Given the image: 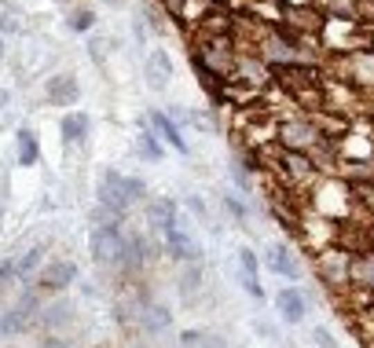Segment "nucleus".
I'll return each mask as SVG.
<instances>
[{"label": "nucleus", "mask_w": 374, "mask_h": 348, "mask_svg": "<svg viewBox=\"0 0 374 348\" xmlns=\"http://www.w3.org/2000/svg\"><path fill=\"white\" fill-rule=\"evenodd\" d=\"M70 26L74 30H88V26H92V11H77V15L70 19Z\"/></svg>", "instance_id": "412c9836"}, {"label": "nucleus", "mask_w": 374, "mask_h": 348, "mask_svg": "<svg viewBox=\"0 0 374 348\" xmlns=\"http://www.w3.org/2000/svg\"><path fill=\"white\" fill-rule=\"evenodd\" d=\"M74 275H77V268H74L70 261H59V264L44 268V275H41V286H44V290H67L70 282H74Z\"/></svg>", "instance_id": "423d86ee"}, {"label": "nucleus", "mask_w": 374, "mask_h": 348, "mask_svg": "<svg viewBox=\"0 0 374 348\" xmlns=\"http://www.w3.org/2000/svg\"><path fill=\"white\" fill-rule=\"evenodd\" d=\"M242 282H246V293H250V297H257V301L264 297V290H261V282H257V279H242Z\"/></svg>", "instance_id": "b1692460"}, {"label": "nucleus", "mask_w": 374, "mask_h": 348, "mask_svg": "<svg viewBox=\"0 0 374 348\" xmlns=\"http://www.w3.org/2000/svg\"><path fill=\"white\" fill-rule=\"evenodd\" d=\"M11 275H15V264H11V261H0V282L11 279Z\"/></svg>", "instance_id": "393cba45"}, {"label": "nucleus", "mask_w": 374, "mask_h": 348, "mask_svg": "<svg viewBox=\"0 0 374 348\" xmlns=\"http://www.w3.org/2000/svg\"><path fill=\"white\" fill-rule=\"evenodd\" d=\"M312 341H316L319 348H338V341H334V338H330V330H323V327L312 330Z\"/></svg>", "instance_id": "6ab92c4d"}, {"label": "nucleus", "mask_w": 374, "mask_h": 348, "mask_svg": "<svg viewBox=\"0 0 374 348\" xmlns=\"http://www.w3.org/2000/svg\"><path fill=\"white\" fill-rule=\"evenodd\" d=\"M308 139H312V128H305V125H287L282 128V143L287 147H305Z\"/></svg>", "instance_id": "4468645a"}, {"label": "nucleus", "mask_w": 374, "mask_h": 348, "mask_svg": "<svg viewBox=\"0 0 374 348\" xmlns=\"http://www.w3.org/2000/svg\"><path fill=\"white\" fill-rule=\"evenodd\" d=\"M41 253H44L41 246H37V250H30V253H26V256H22V261L15 264V275H30V272H33V268H37V264H41Z\"/></svg>", "instance_id": "dca6fc26"}, {"label": "nucleus", "mask_w": 374, "mask_h": 348, "mask_svg": "<svg viewBox=\"0 0 374 348\" xmlns=\"http://www.w3.org/2000/svg\"><path fill=\"white\" fill-rule=\"evenodd\" d=\"M195 282H198V272H195V268H187V275H184V297H191V290H195Z\"/></svg>", "instance_id": "5701e85b"}, {"label": "nucleus", "mask_w": 374, "mask_h": 348, "mask_svg": "<svg viewBox=\"0 0 374 348\" xmlns=\"http://www.w3.org/2000/svg\"><path fill=\"white\" fill-rule=\"evenodd\" d=\"M4 103H8V92H0V107H4Z\"/></svg>", "instance_id": "bb28decb"}, {"label": "nucleus", "mask_w": 374, "mask_h": 348, "mask_svg": "<svg viewBox=\"0 0 374 348\" xmlns=\"http://www.w3.org/2000/svg\"><path fill=\"white\" fill-rule=\"evenodd\" d=\"M165 238H169V250H173V256H180V261H191L198 250H195V242H191L184 231H180V224H173V227H165Z\"/></svg>", "instance_id": "6e6552de"}, {"label": "nucleus", "mask_w": 374, "mask_h": 348, "mask_svg": "<svg viewBox=\"0 0 374 348\" xmlns=\"http://www.w3.org/2000/svg\"><path fill=\"white\" fill-rule=\"evenodd\" d=\"M151 220L158 224L162 231H165V227H173V224H176V209H173V202H169V198H165V202H154V205H151Z\"/></svg>", "instance_id": "ddd939ff"}, {"label": "nucleus", "mask_w": 374, "mask_h": 348, "mask_svg": "<svg viewBox=\"0 0 374 348\" xmlns=\"http://www.w3.org/2000/svg\"><path fill=\"white\" fill-rule=\"evenodd\" d=\"M41 348H70V345H67V341H62V338H48V341H44Z\"/></svg>", "instance_id": "a878e982"}, {"label": "nucleus", "mask_w": 374, "mask_h": 348, "mask_svg": "<svg viewBox=\"0 0 374 348\" xmlns=\"http://www.w3.org/2000/svg\"><path fill=\"white\" fill-rule=\"evenodd\" d=\"M268 268H272L275 275H287V279L301 275V268H298V261H294V253L287 246H272V250H268Z\"/></svg>", "instance_id": "0eeeda50"}, {"label": "nucleus", "mask_w": 374, "mask_h": 348, "mask_svg": "<svg viewBox=\"0 0 374 348\" xmlns=\"http://www.w3.org/2000/svg\"><path fill=\"white\" fill-rule=\"evenodd\" d=\"M19 162L22 165H33L37 162V139H33V132H19Z\"/></svg>", "instance_id": "2eb2a0df"}, {"label": "nucleus", "mask_w": 374, "mask_h": 348, "mask_svg": "<svg viewBox=\"0 0 374 348\" xmlns=\"http://www.w3.org/2000/svg\"><path fill=\"white\" fill-rule=\"evenodd\" d=\"M139 147H144V154H147V158H151V162H158V158H162V150H158V147H154V139H151L147 132H144V136H139Z\"/></svg>", "instance_id": "aec40b11"}, {"label": "nucleus", "mask_w": 374, "mask_h": 348, "mask_svg": "<svg viewBox=\"0 0 374 348\" xmlns=\"http://www.w3.org/2000/svg\"><path fill=\"white\" fill-rule=\"evenodd\" d=\"M154 125H158V132H162V139H169V143L176 147V150H187V143H184V136H180V128L165 118V114H154Z\"/></svg>", "instance_id": "9b49d317"}, {"label": "nucleus", "mask_w": 374, "mask_h": 348, "mask_svg": "<svg viewBox=\"0 0 374 348\" xmlns=\"http://www.w3.org/2000/svg\"><path fill=\"white\" fill-rule=\"evenodd\" d=\"M85 132H88V118H85V114H67V118H62V136H67L70 143L85 139Z\"/></svg>", "instance_id": "9d476101"}, {"label": "nucleus", "mask_w": 374, "mask_h": 348, "mask_svg": "<svg viewBox=\"0 0 374 348\" xmlns=\"http://www.w3.org/2000/svg\"><path fill=\"white\" fill-rule=\"evenodd\" d=\"M359 279L374 286V261H371V256H367V261H359Z\"/></svg>", "instance_id": "4be33fe9"}, {"label": "nucleus", "mask_w": 374, "mask_h": 348, "mask_svg": "<svg viewBox=\"0 0 374 348\" xmlns=\"http://www.w3.org/2000/svg\"><path fill=\"white\" fill-rule=\"evenodd\" d=\"M0 51H4V48H0Z\"/></svg>", "instance_id": "c756f323"}, {"label": "nucleus", "mask_w": 374, "mask_h": 348, "mask_svg": "<svg viewBox=\"0 0 374 348\" xmlns=\"http://www.w3.org/2000/svg\"><path fill=\"white\" fill-rule=\"evenodd\" d=\"M70 319V304H56V308H48V315H44V323H67Z\"/></svg>", "instance_id": "a211bd4d"}, {"label": "nucleus", "mask_w": 374, "mask_h": 348, "mask_svg": "<svg viewBox=\"0 0 374 348\" xmlns=\"http://www.w3.org/2000/svg\"><path fill=\"white\" fill-rule=\"evenodd\" d=\"M110 4H118V0H110Z\"/></svg>", "instance_id": "c85d7f7f"}, {"label": "nucleus", "mask_w": 374, "mask_h": 348, "mask_svg": "<svg viewBox=\"0 0 374 348\" xmlns=\"http://www.w3.org/2000/svg\"><path fill=\"white\" fill-rule=\"evenodd\" d=\"M125 238H121V231L118 227H99L96 235H92V256H96V264H121L125 261Z\"/></svg>", "instance_id": "f03ea898"}, {"label": "nucleus", "mask_w": 374, "mask_h": 348, "mask_svg": "<svg viewBox=\"0 0 374 348\" xmlns=\"http://www.w3.org/2000/svg\"><path fill=\"white\" fill-rule=\"evenodd\" d=\"M48 99H51V103H74V99H77V85H74V77H51V85H48Z\"/></svg>", "instance_id": "1a4fd4ad"}, {"label": "nucleus", "mask_w": 374, "mask_h": 348, "mask_svg": "<svg viewBox=\"0 0 374 348\" xmlns=\"http://www.w3.org/2000/svg\"><path fill=\"white\" fill-rule=\"evenodd\" d=\"M33 312H37V297H33V293H26L15 308H8V312L0 315V333H19V330H26V327H30V319H33Z\"/></svg>", "instance_id": "7ed1b4c3"}, {"label": "nucleus", "mask_w": 374, "mask_h": 348, "mask_svg": "<svg viewBox=\"0 0 374 348\" xmlns=\"http://www.w3.org/2000/svg\"><path fill=\"white\" fill-rule=\"evenodd\" d=\"M136 198H144V184L133 176H121V173H107L103 176V184H99V202L103 205H110L114 213H121L128 202H136Z\"/></svg>", "instance_id": "f257e3e1"}, {"label": "nucleus", "mask_w": 374, "mask_h": 348, "mask_svg": "<svg viewBox=\"0 0 374 348\" xmlns=\"http://www.w3.org/2000/svg\"><path fill=\"white\" fill-rule=\"evenodd\" d=\"M275 304H279V312H282V319L287 323H301L305 319V293L301 290H282L279 297H275Z\"/></svg>", "instance_id": "39448f33"}, {"label": "nucleus", "mask_w": 374, "mask_h": 348, "mask_svg": "<svg viewBox=\"0 0 374 348\" xmlns=\"http://www.w3.org/2000/svg\"><path fill=\"white\" fill-rule=\"evenodd\" d=\"M239 264L246 272V279H257V253L253 250H239Z\"/></svg>", "instance_id": "f3484780"}, {"label": "nucleus", "mask_w": 374, "mask_h": 348, "mask_svg": "<svg viewBox=\"0 0 374 348\" xmlns=\"http://www.w3.org/2000/svg\"><path fill=\"white\" fill-rule=\"evenodd\" d=\"M169 4H173V8H180V0H169Z\"/></svg>", "instance_id": "cd10ccee"}, {"label": "nucleus", "mask_w": 374, "mask_h": 348, "mask_svg": "<svg viewBox=\"0 0 374 348\" xmlns=\"http://www.w3.org/2000/svg\"><path fill=\"white\" fill-rule=\"evenodd\" d=\"M169 327V312H165L162 304H151L147 312H144V330L147 333H158V330H165Z\"/></svg>", "instance_id": "f8f14e48"}, {"label": "nucleus", "mask_w": 374, "mask_h": 348, "mask_svg": "<svg viewBox=\"0 0 374 348\" xmlns=\"http://www.w3.org/2000/svg\"><path fill=\"white\" fill-rule=\"evenodd\" d=\"M169 77H173V62L165 51H154L151 62H147V85L154 88V92H162L165 85H169Z\"/></svg>", "instance_id": "20e7f679"}]
</instances>
